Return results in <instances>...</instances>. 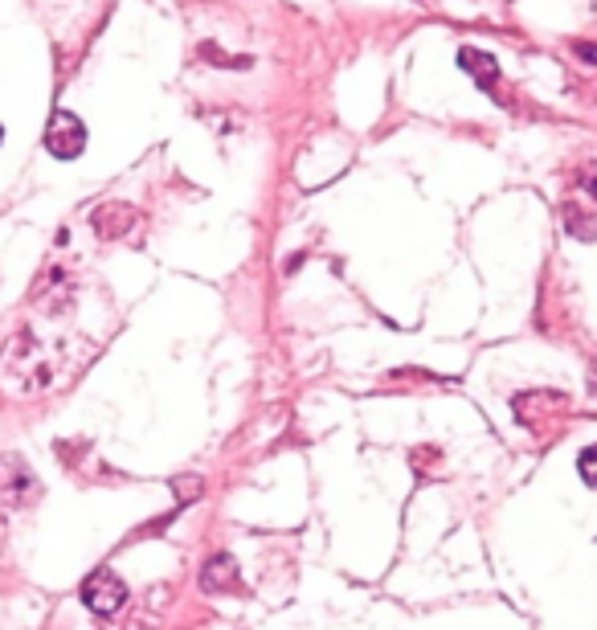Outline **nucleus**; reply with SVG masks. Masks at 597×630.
<instances>
[{
  "label": "nucleus",
  "instance_id": "f03ea898",
  "mask_svg": "<svg viewBox=\"0 0 597 630\" xmlns=\"http://www.w3.org/2000/svg\"><path fill=\"white\" fill-rule=\"evenodd\" d=\"M45 148L54 152L58 160H78L86 152V128L74 111H54L50 128H45Z\"/></svg>",
  "mask_w": 597,
  "mask_h": 630
},
{
  "label": "nucleus",
  "instance_id": "39448f33",
  "mask_svg": "<svg viewBox=\"0 0 597 630\" xmlns=\"http://www.w3.org/2000/svg\"><path fill=\"white\" fill-rule=\"evenodd\" d=\"M459 66L467 70V74H475L483 86L491 90V82H495V74H500V66H495V58L491 54H483V50H459Z\"/></svg>",
  "mask_w": 597,
  "mask_h": 630
},
{
  "label": "nucleus",
  "instance_id": "7ed1b4c3",
  "mask_svg": "<svg viewBox=\"0 0 597 630\" xmlns=\"http://www.w3.org/2000/svg\"><path fill=\"white\" fill-rule=\"evenodd\" d=\"M237 586H242V581H237V561L229 553H217L205 561V569H201L205 594H234Z\"/></svg>",
  "mask_w": 597,
  "mask_h": 630
},
{
  "label": "nucleus",
  "instance_id": "f257e3e1",
  "mask_svg": "<svg viewBox=\"0 0 597 630\" xmlns=\"http://www.w3.org/2000/svg\"><path fill=\"white\" fill-rule=\"evenodd\" d=\"M82 606L98 618H115L119 610L128 606V586L123 577H115L111 569H95V573L82 581Z\"/></svg>",
  "mask_w": 597,
  "mask_h": 630
},
{
  "label": "nucleus",
  "instance_id": "1a4fd4ad",
  "mask_svg": "<svg viewBox=\"0 0 597 630\" xmlns=\"http://www.w3.org/2000/svg\"><path fill=\"white\" fill-rule=\"evenodd\" d=\"M0 139H4V131H0Z\"/></svg>",
  "mask_w": 597,
  "mask_h": 630
},
{
  "label": "nucleus",
  "instance_id": "20e7f679",
  "mask_svg": "<svg viewBox=\"0 0 597 630\" xmlns=\"http://www.w3.org/2000/svg\"><path fill=\"white\" fill-rule=\"evenodd\" d=\"M136 209H131V205H98L95 209V217H90V225H95V234L98 237H123L131 229V225H136Z\"/></svg>",
  "mask_w": 597,
  "mask_h": 630
},
{
  "label": "nucleus",
  "instance_id": "0eeeda50",
  "mask_svg": "<svg viewBox=\"0 0 597 630\" xmlns=\"http://www.w3.org/2000/svg\"><path fill=\"white\" fill-rule=\"evenodd\" d=\"M577 184H581V192H585L589 201H597V160L581 164V172H577Z\"/></svg>",
  "mask_w": 597,
  "mask_h": 630
},
{
  "label": "nucleus",
  "instance_id": "6e6552de",
  "mask_svg": "<svg viewBox=\"0 0 597 630\" xmlns=\"http://www.w3.org/2000/svg\"><path fill=\"white\" fill-rule=\"evenodd\" d=\"M573 50H577V54H581V58H585V62H593V66H597V45H589V42H577Z\"/></svg>",
  "mask_w": 597,
  "mask_h": 630
},
{
  "label": "nucleus",
  "instance_id": "423d86ee",
  "mask_svg": "<svg viewBox=\"0 0 597 630\" xmlns=\"http://www.w3.org/2000/svg\"><path fill=\"white\" fill-rule=\"evenodd\" d=\"M577 475H581L589 487H597V447L581 450V459H577Z\"/></svg>",
  "mask_w": 597,
  "mask_h": 630
}]
</instances>
